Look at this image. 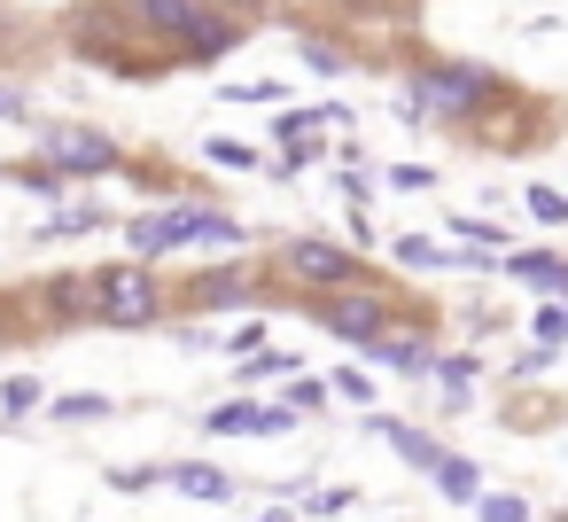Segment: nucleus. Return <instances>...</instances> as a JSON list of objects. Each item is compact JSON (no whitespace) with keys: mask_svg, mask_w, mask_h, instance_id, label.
<instances>
[{"mask_svg":"<svg viewBox=\"0 0 568 522\" xmlns=\"http://www.w3.org/2000/svg\"><path fill=\"white\" fill-rule=\"evenodd\" d=\"M335 9H351V17H389L382 0H335Z\"/></svg>","mask_w":568,"mask_h":522,"instance_id":"obj_36","label":"nucleus"},{"mask_svg":"<svg viewBox=\"0 0 568 522\" xmlns=\"http://www.w3.org/2000/svg\"><path fill=\"white\" fill-rule=\"evenodd\" d=\"M102 413H110V398H94V390L87 398H55V421H102Z\"/></svg>","mask_w":568,"mask_h":522,"instance_id":"obj_27","label":"nucleus"},{"mask_svg":"<svg viewBox=\"0 0 568 522\" xmlns=\"http://www.w3.org/2000/svg\"><path fill=\"white\" fill-rule=\"evenodd\" d=\"M529 211H537L545 227H568V195H560V188H529Z\"/></svg>","mask_w":568,"mask_h":522,"instance_id":"obj_28","label":"nucleus"},{"mask_svg":"<svg viewBox=\"0 0 568 522\" xmlns=\"http://www.w3.org/2000/svg\"><path fill=\"white\" fill-rule=\"evenodd\" d=\"M0 328H9V312H0Z\"/></svg>","mask_w":568,"mask_h":522,"instance_id":"obj_39","label":"nucleus"},{"mask_svg":"<svg viewBox=\"0 0 568 522\" xmlns=\"http://www.w3.org/2000/svg\"><path fill=\"white\" fill-rule=\"evenodd\" d=\"M172 483H180L187 499H234V483H226L219 468H203V460H187V468H172Z\"/></svg>","mask_w":568,"mask_h":522,"instance_id":"obj_16","label":"nucleus"},{"mask_svg":"<svg viewBox=\"0 0 568 522\" xmlns=\"http://www.w3.org/2000/svg\"><path fill=\"white\" fill-rule=\"evenodd\" d=\"M265 374H296V359H288V351H257V359L242 367V382H265Z\"/></svg>","mask_w":568,"mask_h":522,"instance_id":"obj_30","label":"nucleus"},{"mask_svg":"<svg viewBox=\"0 0 568 522\" xmlns=\"http://www.w3.org/2000/svg\"><path fill=\"white\" fill-rule=\"evenodd\" d=\"M428 475H436V491H444V499H475V491H483V483H475V468H467L459 452H436V468H428Z\"/></svg>","mask_w":568,"mask_h":522,"instance_id":"obj_15","label":"nucleus"},{"mask_svg":"<svg viewBox=\"0 0 568 522\" xmlns=\"http://www.w3.org/2000/svg\"><path fill=\"white\" fill-rule=\"evenodd\" d=\"M288 405H296V413H320V405H327V382H312V374H296V390H288Z\"/></svg>","mask_w":568,"mask_h":522,"instance_id":"obj_31","label":"nucleus"},{"mask_svg":"<svg viewBox=\"0 0 568 522\" xmlns=\"http://www.w3.org/2000/svg\"><path fill=\"white\" fill-rule=\"evenodd\" d=\"M87 312H94L102 328H156V320H164V289H156L149 258H141V265H102V273L87 281Z\"/></svg>","mask_w":568,"mask_h":522,"instance_id":"obj_2","label":"nucleus"},{"mask_svg":"<svg viewBox=\"0 0 568 522\" xmlns=\"http://www.w3.org/2000/svg\"><path fill=\"white\" fill-rule=\"evenodd\" d=\"M537 343H568V297L537 304Z\"/></svg>","mask_w":568,"mask_h":522,"instance_id":"obj_24","label":"nucleus"},{"mask_svg":"<svg viewBox=\"0 0 568 522\" xmlns=\"http://www.w3.org/2000/svg\"><path fill=\"white\" fill-rule=\"evenodd\" d=\"M358 351H366L374 367H389V374H420V367H428V335H420V320H405L397 335L382 328V335H366Z\"/></svg>","mask_w":568,"mask_h":522,"instance_id":"obj_9","label":"nucleus"},{"mask_svg":"<svg viewBox=\"0 0 568 522\" xmlns=\"http://www.w3.org/2000/svg\"><path fill=\"white\" fill-rule=\"evenodd\" d=\"M343 126H351V110H343V102H320V110H288V118H281V133H273V141L288 149V164H281V172L312 164V157H320V141H327V133H343Z\"/></svg>","mask_w":568,"mask_h":522,"instance_id":"obj_6","label":"nucleus"},{"mask_svg":"<svg viewBox=\"0 0 568 522\" xmlns=\"http://www.w3.org/2000/svg\"><path fill=\"white\" fill-rule=\"evenodd\" d=\"M382 180H389L397 195H420V188H436V172H428V164H389Z\"/></svg>","mask_w":568,"mask_h":522,"instance_id":"obj_25","label":"nucleus"},{"mask_svg":"<svg viewBox=\"0 0 568 522\" xmlns=\"http://www.w3.org/2000/svg\"><path fill=\"white\" fill-rule=\"evenodd\" d=\"M9 180H17L24 195H63V172H55V164H9Z\"/></svg>","mask_w":568,"mask_h":522,"instance_id":"obj_19","label":"nucleus"},{"mask_svg":"<svg viewBox=\"0 0 568 522\" xmlns=\"http://www.w3.org/2000/svg\"><path fill=\"white\" fill-rule=\"evenodd\" d=\"M366 429H374V436H382V444H389L405 468H436V452H444L428 429H413V421H389V413H366Z\"/></svg>","mask_w":568,"mask_h":522,"instance_id":"obj_10","label":"nucleus"},{"mask_svg":"<svg viewBox=\"0 0 568 522\" xmlns=\"http://www.w3.org/2000/svg\"><path fill=\"white\" fill-rule=\"evenodd\" d=\"M521 289H537V297H568V258H552V250H514V258H498Z\"/></svg>","mask_w":568,"mask_h":522,"instance_id":"obj_11","label":"nucleus"},{"mask_svg":"<svg viewBox=\"0 0 568 522\" xmlns=\"http://www.w3.org/2000/svg\"><path fill=\"white\" fill-rule=\"evenodd\" d=\"M40 405V382L32 374H9V382H0V413H9V421H24Z\"/></svg>","mask_w":568,"mask_h":522,"instance_id":"obj_18","label":"nucleus"},{"mask_svg":"<svg viewBox=\"0 0 568 522\" xmlns=\"http://www.w3.org/2000/svg\"><path fill=\"white\" fill-rule=\"evenodd\" d=\"M219 9H250V0H219Z\"/></svg>","mask_w":568,"mask_h":522,"instance_id":"obj_38","label":"nucleus"},{"mask_svg":"<svg viewBox=\"0 0 568 522\" xmlns=\"http://www.w3.org/2000/svg\"><path fill=\"white\" fill-rule=\"evenodd\" d=\"M257 522H288V514H273V506H265V514H257Z\"/></svg>","mask_w":568,"mask_h":522,"instance_id":"obj_37","label":"nucleus"},{"mask_svg":"<svg viewBox=\"0 0 568 522\" xmlns=\"http://www.w3.org/2000/svg\"><path fill=\"white\" fill-rule=\"evenodd\" d=\"M125 242H133V258H164V250H187V242H180V211L133 219V227H125Z\"/></svg>","mask_w":568,"mask_h":522,"instance_id":"obj_13","label":"nucleus"},{"mask_svg":"<svg viewBox=\"0 0 568 522\" xmlns=\"http://www.w3.org/2000/svg\"><path fill=\"white\" fill-rule=\"evenodd\" d=\"M110 483H118V491H149V483H156V468H110Z\"/></svg>","mask_w":568,"mask_h":522,"instance_id":"obj_35","label":"nucleus"},{"mask_svg":"<svg viewBox=\"0 0 568 522\" xmlns=\"http://www.w3.org/2000/svg\"><path fill=\"white\" fill-rule=\"evenodd\" d=\"M94 227H102V211H94V203H79V211H55V219H48V234H94Z\"/></svg>","mask_w":568,"mask_h":522,"instance_id":"obj_26","label":"nucleus"},{"mask_svg":"<svg viewBox=\"0 0 568 522\" xmlns=\"http://www.w3.org/2000/svg\"><path fill=\"white\" fill-rule=\"evenodd\" d=\"M125 9H133V32H156L172 48L164 63H219L242 40V24L203 9V0H125Z\"/></svg>","mask_w":568,"mask_h":522,"instance_id":"obj_1","label":"nucleus"},{"mask_svg":"<svg viewBox=\"0 0 568 522\" xmlns=\"http://www.w3.org/2000/svg\"><path fill=\"white\" fill-rule=\"evenodd\" d=\"M343 506H351V483H335V491H312V499H304V514H343Z\"/></svg>","mask_w":568,"mask_h":522,"instance_id":"obj_32","label":"nucleus"},{"mask_svg":"<svg viewBox=\"0 0 568 522\" xmlns=\"http://www.w3.org/2000/svg\"><path fill=\"white\" fill-rule=\"evenodd\" d=\"M24 118H32V102L17 87H0V126H24Z\"/></svg>","mask_w":568,"mask_h":522,"instance_id":"obj_33","label":"nucleus"},{"mask_svg":"<svg viewBox=\"0 0 568 522\" xmlns=\"http://www.w3.org/2000/svg\"><path fill=\"white\" fill-rule=\"evenodd\" d=\"M226 102H281V87H273V79H257V87H226Z\"/></svg>","mask_w":568,"mask_h":522,"instance_id":"obj_34","label":"nucleus"},{"mask_svg":"<svg viewBox=\"0 0 568 522\" xmlns=\"http://www.w3.org/2000/svg\"><path fill=\"white\" fill-rule=\"evenodd\" d=\"M327 390H335V398H351V405H374V374H358V367H335V374H327Z\"/></svg>","mask_w":568,"mask_h":522,"instance_id":"obj_22","label":"nucleus"},{"mask_svg":"<svg viewBox=\"0 0 568 522\" xmlns=\"http://www.w3.org/2000/svg\"><path fill=\"white\" fill-rule=\"evenodd\" d=\"M211 429L219 436H288L296 429V405H250V398H234V405L211 413Z\"/></svg>","mask_w":568,"mask_h":522,"instance_id":"obj_8","label":"nucleus"},{"mask_svg":"<svg viewBox=\"0 0 568 522\" xmlns=\"http://www.w3.org/2000/svg\"><path fill=\"white\" fill-rule=\"evenodd\" d=\"M203 157H211V164H234V172L257 164V149H242V141H203Z\"/></svg>","mask_w":568,"mask_h":522,"instance_id":"obj_29","label":"nucleus"},{"mask_svg":"<svg viewBox=\"0 0 568 522\" xmlns=\"http://www.w3.org/2000/svg\"><path fill=\"white\" fill-rule=\"evenodd\" d=\"M389 258H397L405 273H436V265H452V250H436L428 234H397V242H389Z\"/></svg>","mask_w":568,"mask_h":522,"instance_id":"obj_14","label":"nucleus"},{"mask_svg":"<svg viewBox=\"0 0 568 522\" xmlns=\"http://www.w3.org/2000/svg\"><path fill=\"white\" fill-rule=\"evenodd\" d=\"M320 328L327 335H343V343H366V335H382L389 328V297H374V289H327L320 297Z\"/></svg>","mask_w":568,"mask_h":522,"instance_id":"obj_5","label":"nucleus"},{"mask_svg":"<svg viewBox=\"0 0 568 522\" xmlns=\"http://www.w3.org/2000/svg\"><path fill=\"white\" fill-rule=\"evenodd\" d=\"M281 281H288V289L327 297V289L366 281V258H351V250H343V242H327V234H304V242H288V250H281Z\"/></svg>","mask_w":568,"mask_h":522,"instance_id":"obj_4","label":"nucleus"},{"mask_svg":"<svg viewBox=\"0 0 568 522\" xmlns=\"http://www.w3.org/2000/svg\"><path fill=\"white\" fill-rule=\"evenodd\" d=\"M475 514H483V522H529V499H514V491H475Z\"/></svg>","mask_w":568,"mask_h":522,"instance_id":"obj_17","label":"nucleus"},{"mask_svg":"<svg viewBox=\"0 0 568 522\" xmlns=\"http://www.w3.org/2000/svg\"><path fill=\"white\" fill-rule=\"evenodd\" d=\"M180 242H211V250H242L250 227L226 219V211H180Z\"/></svg>","mask_w":568,"mask_h":522,"instance_id":"obj_12","label":"nucleus"},{"mask_svg":"<svg viewBox=\"0 0 568 522\" xmlns=\"http://www.w3.org/2000/svg\"><path fill=\"white\" fill-rule=\"evenodd\" d=\"M48 312H55V320H79V312H87V281H71V273L48 281Z\"/></svg>","mask_w":568,"mask_h":522,"instance_id":"obj_20","label":"nucleus"},{"mask_svg":"<svg viewBox=\"0 0 568 522\" xmlns=\"http://www.w3.org/2000/svg\"><path fill=\"white\" fill-rule=\"evenodd\" d=\"M413 102L428 118H475L498 102V79L483 63H428V71H413Z\"/></svg>","mask_w":568,"mask_h":522,"instance_id":"obj_3","label":"nucleus"},{"mask_svg":"<svg viewBox=\"0 0 568 522\" xmlns=\"http://www.w3.org/2000/svg\"><path fill=\"white\" fill-rule=\"evenodd\" d=\"M48 164L55 172H118V141L110 133H48Z\"/></svg>","mask_w":568,"mask_h":522,"instance_id":"obj_7","label":"nucleus"},{"mask_svg":"<svg viewBox=\"0 0 568 522\" xmlns=\"http://www.w3.org/2000/svg\"><path fill=\"white\" fill-rule=\"evenodd\" d=\"M296 56H304V71H320V79H335V71H351V56H343V48H327V40H304Z\"/></svg>","mask_w":568,"mask_h":522,"instance_id":"obj_21","label":"nucleus"},{"mask_svg":"<svg viewBox=\"0 0 568 522\" xmlns=\"http://www.w3.org/2000/svg\"><path fill=\"white\" fill-rule=\"evenodd\" d=\"M242 289H250L242 273H211V281H195V304H234Z\"/></svg>","mask_w":568,"mask_h":522,"instance_id":"obj_23","label":"nucleus"}]
</instances>
